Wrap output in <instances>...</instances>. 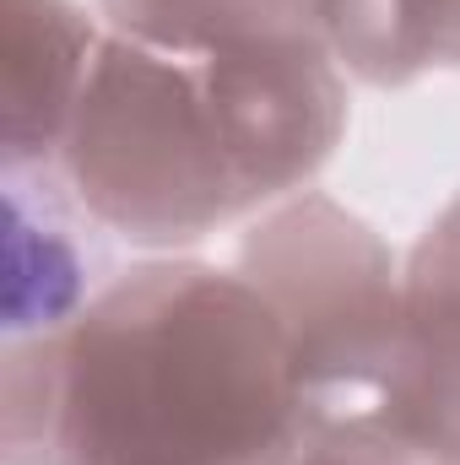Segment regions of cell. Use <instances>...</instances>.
Listing matches in <instances>:
<instances>
[{"label":"cell","instance_id":"cell-9","mask_svg":"<svg viewBox=\"0 0 460 465\" xmlns=\"http://www.w3.org/2000/svg\"><path fill=\"white\" fill-rule=\"evenodd\" d=\"M293 465H460V444L406 422L390 406L309 417Z\"/></svg>","mask_w":460,"mask_h":465},{"label":"cell","instance_id":"cell-5","mask_svg":"<svg viewBox=\"0 0 460 465\" xmlns=\"http://www.w3.org/2000/svg\"><path fill=\"white\" fill-rule=\"evenodd\" d=\"M5 179V341L65 331L115 276L109 232L87 217L60 168Z\"/></svg>","mask_w":460,"mask_h":465},{"label":"cell","instance_id":"cell-7","mask_svg":"<svg viewBox=\"0 0 460 465\" xmlns=\"http://www.w3.org/2000/svg\"><path fill=\"white\" fill-rule=\"evenodd\" d=\"M325 44L357 87L460 76V0H325Z\"/></svg>","mask_w":460,"mask_h":465},{"label":"cell","instance_id":"cell-1","mask_svg":"<svg viewBox=\"0 0 460 465\" xmlns=\"http://www.w3.org/2000/svg\"><path fill=\"white\" fill-rule=\"evenodd\" d=\"M304 428L276 314L195 254H141L65 331L0 347L5 465H293Z\"/></svg>","mask_w":460,"mask_h":465},{"label":"cell","instance_id":"cell-4","mask_svg":"<svg viewBox=\"0 0 460 465\" xmlns=\"http://www.w3.org/2000/svg\"><path fill=\"white\" fill-rule=\"evenodd\" d=\"M104 38L82 0H0V173L60 168Z\"/></svg>","mask_w":460,"mask_h":465},{"label":"cell","instance_id":"cell-2","mask_svg":"<svg viewBox=\"0 0 460 465\" xmlns=\"http://www.w3.org/2000/svg\"><path fill=\"white\" fill-rule=\"evenodd\" d=\"M352 124L331 44L174 54L104 38L60 179L98 228L141 254H190L315 190Z\"/></svg>","mask_w":460,"mask_h":465},{"label":"cell","instance_id":"cell-8","mask_svg":"<svg viewBox=\"0 0 460 465\" xmlns=\"http://www.w3.org/2000/svg\"><path fill=\"white\" fill-rule=\"evenodd\" d=\"M98 16L119 38L174 54L325 44V0H98Z\"/></svg>","mask_w":460,"mask_h":465},{"label":"cell","instance_id":"cell-3","mask_svg":"<svg viewBox=\"0 0 460 465\" xmlns=\"http://www.w3.org/2000/svg\"><path fill=\"white\" fill-rule=\"evenodd\" d=\"M233 271L276 314L309 417L368 411L401 362L406 260L325 190H298L238 228Z\"/></svg>","mask_w":460,"mask_h":465},{"label":"cell","instance_id":"cell-6","mask_svg":"<svg viewBox=\"0 0 460 465\" xmlns=\"http://www.w3.org/2000/svg\"><path fill=\"white\" fill-rule=\"evenodd\" d=\"M379 406L460 444V190L406 249L401 362Z\"/></svg>","mask_w":460,"mask_h":465}]
</instances>
